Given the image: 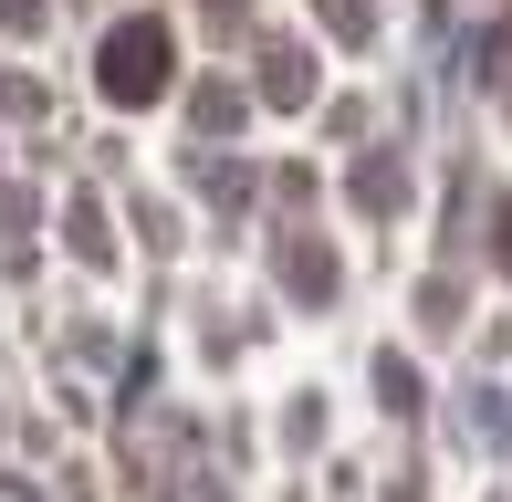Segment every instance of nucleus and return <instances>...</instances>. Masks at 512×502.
<instances>
[{
    "label": "nucleus",
    "mask_w": 512,
    "mask_h": 502,
    "mask_svg": "<svg viewBox=\"0 0 512 502\" xmlns=\"http://www.w3.org/2000/svg\"><path fill=\"white\" fill-rule=\"evenodd\" d=\"M168 74H178V42H168V21H157V11H126V21L95 42V95H115V105H157V95H168Z\"/></svg>",
    "instance_id": "nucleus-1"
},
{
    "label": "nucleus",
    "mask_w": 512,
    "mask_h": 502,
    "mask_svg": "<svg viewBox=\"0 0 512 502\" xmlns=\"http://www.w3.org/2000/svg\"><path fill=\"white\" fill-rule=\"evenodd\" d=\"M262 84H272L262 105H314V63H304V53H283V42L262 53Z\"/></svg>",
    "instance_id": "nucleus-2"
},
{
    "label": "nucleus",
    "mask_w": 512,
    "mask_h": 502,
    "mask_svg": "<svg viewBox=\"0 0 512 502\" xmlns=\"http://www.w3.org/2000/svg\"><path fill=\"white\" fill-rule=\"evenodd\" d=\"M314 11H324L335 42H366V32H377V0H314Z\"/></svg>",
    "instance_id": "nucleus-3"
},
{
    "label": "nucleus",
    "mask_w": 512,
    "mask_h": 502,
    "mask_svg": "<svg viewBox=\"0 0 512 502\" xmlns=\"http://www.w3.org/2000/svg\"><path fill=\"white\" fill-rule=\"evenodd\" d=\"M53 21V0H0V32H42Z\"/></svg>",
    "instance_id": "nucleus-4"
},
{
    "label": "nucleus",
    "mask_w": 512,
    "mask_h": 502,
    "mask_svg": "<svg viewBox=\"0 0 512 502\" xmlns=\"http://www.w3.org/2000/svg\"><path fill=\"white\" fill-rule=\"evenodd\" d=\"M492 241H502V262H512V199H502V210H492Z\"/></svg>",
    "instance_id": "nucleus-5"
},
{
    "label": "nucleus",
    "mask_w": 512,
    "mask_h": 502,
    "mask_svg": "<svg viewBox=\"0 0 512 502\" xmlns=\"http://www.w3.org/2000/svg\"><path fill=\"white\" fill-rule=\"evenodd\" d=\"M492 53H502V63H512V21H502V42H492Z\"/></svg>",
    "instance_id": "nucleus-6"
}]
</instances>
